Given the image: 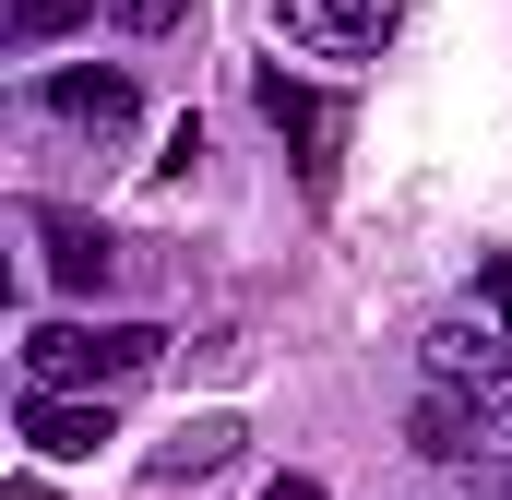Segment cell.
<instances>
[{
    "instance_id": "cell-1",
    "label": "cell",
    "mask_w": 512,
    "mask_h": 500,
    "mask_svg": "<svg viewBox=\"0 0 512 500\" xmlns=\"http://www.w3.org/2000/svg\"><path fill=\"white\" fill-rule=\"evenodd\" d=\"M167 370V334L155 322H36L24 334V381H96V393H120V381H155Z\"/></svg>"
},
{
    "instance_id": "cell-2",
    "label": "cell",
    "mask_w": 512,
    "mask_h": 500,
    "mask_svg": "<svg viewBox=\"0 0 512 500\" xmlns=\"http://www.w3.org/2000/svg\"><path fill=\"white\" fill-rule=\"evenodd\" d=\"M429 381H453V393L489 417V441H512V334H465V322H441V334H429Z\"/></svg>"
},
{
    "instance_id": "cell-3",
    "label": "cell",
    "mask_w": 512,
    "mask_h": 500,
    "mask_svg": "<svg viewBox=\"0 0 512 500\" xmlns=\"http://www.w3.org/2000/svg\"><path fill=\"white\" fill-rule=\"evenodd\" d=\"M274 24H286L310 60H382L405 12H393V0H274Z\"/></svg>"
},
{
    "instance_id": "cell-4",
    "label": "cell",
    "mask_w": 512,
    "mask_h": 500,
    "mask_svg": "<svg viewBox=\"0 0 512 500\" xmlns=\"http://www.w3.org/2000/svg\"><path fill=\"white\" fill-rule=\"evenodd\" d=\"M24 441H36L48 465H84V453L108 441V393L84 405V393H60V381H24Z\"/></svg>"
},
{
    "instance_id": "cell-5",
    "label": "cell",
    "mask_w": 512,
    "mask_h": 500,
    "mask_svg": "<svg viewBox=\"0 0 512 500\" xmlns=\"http://www.w3.org/2000/svg\"><path fill=\"white\" fill-rule=\"evenodd\" d=\"M36 239H48V274H60L72 298H108L131 274V250L108 239V227H84V215H36Z\"/></svg>"
},
{
    "instance_id": "cell-6",
    "label": "cell",
    "mask_w": 512,
    "mask_h": 500,
    "mask_svg": "<svg viewBox=\"0 0 512 500\" xmlns=\"http://www.w3.org/2000/svg\"><path fill=\"white\" fill-rule=\"evenodd\" d=\"M405 441H417L429 465H477V453H489V417H477L453 381H429V393H417V417H405Z\"/></svg>"
},
{
    "instance_id": "cell-7",
    "label": "cell",
    "mask_w": 512,
    "mask_h": 500,
    "mask_svg": "<svg viewBox=\"0 0 512 500\" xmlns=\"http://www.w3.org/2000/svg\"><path fill=\"white\" fill-rule=\"evenodd\" d=\"M131 108H143V96H131V72H60V84H48V120L96 131V143H108V131H131Z\"/></svg>"
},
{
    "instance_id": "cell-8",
    "label": "cell",
    "mask_w": 512,
    "mask_h": 500,
    "mask_svg": "<svg viewBox=\"0 0 512 500\" xmlns=\"http://www.w3.org/2000/svg\"><path fill=\"white\" fill-rule=\"evenodd\" d=\"M262 120L274 131H298V143H310V179H322V167H334V155H322V143H334V108H322V96H310V84H286V72H262Z\"/></svg>"
},
{
    "instance_id": "cell-9",
    "label": "cell",
    "mask_w": 512,
    "mask_h": 500,
    "mask_svg": "<svg viewBox=\"0 0 512 500\" xmlns=\"http://www.w3.org/2000/svg\"><path fill=\"white\" fill-rule=\"evenodd\" d=\"M215 465H239V417H191L167 453H155V477L179 489V477H215Z\"/></svg>"
},
{
    "instance_id": "cell-10",
    "label": "cell",
    "mask_w": 512,
    "mask_h": 500,
    "mask_svg": "<svg viewBox=\"0 0 512 500\" xmlns=\"http://www.w3.org/2000/svg\"><path fill=\"white\" fill-rule=\"evenodd\" d=\"M96 0H12V48H48V36H72Z\"/></svg>"
},
{
    "instance_id": "cell-11",
    "label": "cell",
    "mask_w": 512,
    "mask_h": 500,
    "mask_svg": "<svg viewBox=\"0 0 512 500\" xmlns=\"http://www.w3.org/2000/svg\"><path fill=\"white\" fill-rule=\"evenodd\" d=\"M108 12H120L131 36H179V24H191V0H108Z\"/></svg>"
},
{
    "instance_id": "cell-12",
    "label": "cell",
    "mask_w": 512,
    "mask_h": 500,
    "mask_svg": "<svg viewBox=\"0 0 512 500\" xmlns=\"http://www.w3.org/2000/svg\"><path fill=\"white\" fill-rule=\"evenodd\" d=\"M477 310L512 334V250H489V262H477Z\"/></svg>"
},
{
    "instance_id": "cell-13",
    "label": "cell",
    "mask_w": 512,
    "mask_h": 500,
    "mask_svg": "<svg viewBox=\"0 0 512 500\" xmlns=\"http://www.w3.org/2000/svg\"><path fill=\"white\" fill-rule=\"evenodd\" d=\"M465 489H477V500H512V453H477V465H465Z\"/></svg>"
},
{
    "instance_id": "cell-14",
    "label": "cell",
    "mask_w": 512,
    "mask_h": 500,
    "mask_svg": "<svg viewBox=\"0 0 512 500\" xmlns=\"http://www.w3.org/2000/svg\"><path fill=\"white\" fill-rule=\"evenodd\" d=\"M262 500H322V489H310V477H274V489H262Z\"/></svg>"
}]
</instances>
